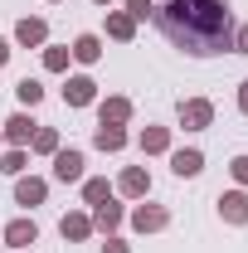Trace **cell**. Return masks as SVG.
<instances>
[{"mask_svg":"<svg viewBox=\"0 0 248 253\" xmlns=\"http://www.w3.org/2000/svg\"><path fill=\"white\" fill-rule=\"evenodd\" d=\"M219 219L224 224H234V229H244L248 224V190H224V195H219Z\"/></svg>","mask_w":248,"mask_h":253,"instance_id":"ba28073f","label":"cell"},{"mask_svg":"<svg viewBox=\"0 0 248 253\" xmlns=\"http://www.w3.org/2000/svg\"><path fill=\"white\" fill-rule=\"evenodd\" d=\"M10 54H15V49H10V39H0V68L10 63Z\"/></svg>","mask_w":248,"mask_h":253,"instance_id":"f546056e","label":"cell"},{"mask_svg":"<svg viewBox=\"0 0 248 253\" xmlns=\"http://www.w3.org/2000/svg\"><path fill=\"white\" fill-rule=\"evenodd\" d=\"M165 224H170V210H165V205L136 200V210H131V229H136V234H161Z\"/></svg>","mask_w":248,"mask_h":253,"instance_id":"5b68a950","label":"cell"},{"mask_svg":"<svg viewBox=\"0 0 248 253\" xmlns=\"http://www.w3.org/2000/svg\"><path fill=\"white\" fill-rule=\"evenodd\" d=\"M15 44H25V49H44V44H49V20L25 15V20L15 25Z\"/></svg>","mask_w":248,"mask_h":253,"instance_id":"7c38bea8","label":"cell"},{"mask_svg":"<svg viewBox=\"0 0 248 253\" xmlns=\"http://www.w3.org/2000/svg\"><path fill=\"white\" fill-rule=\"evenodd\" d=\"M68 54H73V63H83V68H93V63L102 59V39H97V34H78Z\"/></svg>","mask_w":248,"mask_h":253,"instance_id":"ac0fdd59","label":"cell"},{"mask_svg":"<svg viewBox=\"0 0 248 253\" xmlns=\"http://www.w3.org/2000/svg\"><path fill=\"white\" fill-rule=\"evenodd\" d=\"M126 219V210L117 205V200H102V205H93V229H102V234H117Z\"/></svg>","mask_w":248,"mask_h":253,"instance_id":"e0dca14e","label":"cell"},{"mask_svg":"<svg viewBox=\"0 0 248 253\" xmlns=\"http://www.w3.org/2000/svg\"><path fill=\"white\" fill-rule=\"evenodd\" d=\"M93 5H112V0H93Z\"/></svg>","mask_w":248,"mask_h":253,"instance_id":"4dcf8cb0","label":"cell"},{"mask_svg":"<svg viewBox=\"0 0 248 253\" xmlns=\"http://www.w3.org/2000/svg\"><path fill=\"white\" fill-rule=\"evenodd\" d=\"M0 244H10L15 253H25L30 244H39V224H34V219H10L5 234H0Z\"/></svg>","mask_w":248,"mask_h":253,"instance_id":"8fae6325","label":"cell"},{"mask_svg":"<svg viewBox=\"0 0 248 253\" xmlns=\"http://www.w3.org/2000/svg\"><path fill=\"white\" fill-rule=\"evenodd\" d=\"M170 170H175L180 180H195V175L205 170V151H200V146H180V151H170Z\"/></svg>","mask_w":248,"mask_h":253,"instance_id":"4fadbf2b","label":"cell"},{"mask_svg":"<svg viewBox=\"0 0 248 253\" xmlns=\"http://www.w3.org/2000/svg\"><path fill=\"white\" fill-rule=\"evenodd\" d=\"M126 141H131V136H126V126H107V122L93 126V146H97V151H107V156H117Z\"/></svg>","mask_w":248,"mask_h":253,"instance_id":"2e32d148","label":"cell"},{"mask_svg":"<svg viewBox=\"0 0 248 253\" xmlns=\"http://www.w3.org/2000/svg\"><path fill=\"white\" fill-rule=\"evenodd\" d=\"M234 54H248V25H234Z\"/></svg>","mask_w":248,"mask_h":253,"instance_id":"83f0119b","label":"cell"},{"mask_svg":"<svg viewBox=\"0 0 248 253\" xmlns=\"http://www.w3.org/2000/svg\"><path fill=\"white\" fill-rule=\"evenodd\" d=\"M229 175H234V185H239V190H248V156H234V161H229Z\"/></svg>","mask_w":248,"mask_h":253,"instance_id":"484cf974","label":"cell"},{"mask_svg":"<svg viewBox=\"0 0 248 253\" xmlns=\"http://www.w3.org/2000/svg\"><path fill=\"white\" fill-rule=\"evenodd\" d=\"M0 146H5V136H0Z\"/></svg>","mask_w":248,"mask_h":253,"instance_id":"1f68e13d","label":"cell"},{"mask_svg":"<svg viewBox=\"0 0 248 253\" xmlns=\"http://www.w3.org/2000/svg\"><path fill=\"white\" fill-rule=\"evenodd\" d=\"M25 253H30V249H25Z\"/></svg>","mask_w":248,"mask_h":253,"instance_id":"e575fe53","label":"cell"},{"mask_svg":"<svg viewBox=\"0 0 248 253\" xmlns=\"http://www.w3.org/2000/svg\"><path fill=\"white\" fill-rule=\"evenodd\" d=\"M239 112H244V117H248V78H244V83H239Z\"/></svg>","mask_w":248,"mask_h":253,"instance_id":"f1b7e54d","label":"cell"},{"mask_svg":"<svg viewBox=\"0 0 248 253\" xmlns=\"http://www.w3.org/2000/svg\"><path fill=\"white\" fill-rule=\"evenodd\" d=\"M156 25L175 49H185L195 59H214L234 54V10L229 0H165L156 10Z\"/></svg>","mask_w":248,"mask_h":253,"instance_id":"6da1fadb","label":"cell"},{"mask_svg":"<svg viewBox=\"0 0 248 253\" xmlns=\"http://www.w3.org/2000/svg\"><path fill=\"white\" fill-rule=\"evenodd\" d=\"M107 39H117V44H131V39H136V20H131L126 10H107Z\"/></svg>","mask_w":248,"mask_h":253,"instance_id":"d6986e66","label":"cell"},{"mask_svg":"<svg viewBox=\"0 0 248 253\" xmlns=\"http://www.w3.org/2000/svg\"><path fill=\"white\" fill-rule=\"evenodd\" d=\"M117 195L122 200H146L151 195V170L146 166H126L122 175H117Z\"/></svg>","mask_w":248,"mask_h":253,"instance_id":"52a82bcc","label":"cell"},{"mask_svg":"<svg viewBox=\"0 0 248 253\" xmlns=\"http://www.w3.org/2000/svg\"><path fill=\"white\" fill-rule=\"evenodd\" d=\"M49 161H54V180H59V185H83V166H88V156H83L78 146H59Z\"/></svg>","mask_w":248,"mask_h":253,"instance_id":"3957f363","label":"cell"},{"mask_svg":"<svg viewBox=\"0 0 248 253\" xmlns=\"http://www.w3.org/2000/svg\"><path fill=\"white\" fill-rule=\"evenodd\" d=\"M175 117H180L185 131H209V126H214V102H209V97H180Z\"/></svg>","mask_w":248,"mask_h":253,"instance_id":"7a4b0ae2","label":"cell"},{"mask_svg":"<svg viewBox=\"0 0 248 253\" xmlns=\"http://www.w3.org/2000/svg\"><path fill=\"white\" fill-rule=\"evenodd\" d=\"M161 5H165V0H161Z\"/></svg>","mask_w":248,"mask_h":253,"instance_id":"836d02e7","label":"cell"},{"mask_svg":"<svg viewBox=\"0 0 248 253\" xmlns=\"http://www.w3.org/2000/svg\"><path fill=\"white\" fill-rule=\"evenodd\" d=\"M59 234L68 244H83V239H93V214H83V210H68L59 219Z\"/></svg>","mask_w":248,"mask_h":253,"instance_id":"9a60e30c","label":"cell"},{"mask_svg":"<svg viewBox=\"0 0 248 253\" xmlns=\"http://www.w3.org/2000/svg\"><path fill=\"white\" fill-rule=\"evenodd\" d=\"M102 253H131V244H126V239H117V234H107V244H102Z\"/></svg>","mask_w":248,"mask_h":253,"instance_id":"4316f807","label":"cell"},{"mask_svg":"<svg viewBox=\"0 0 248 253\" xmlns=\"http://www.w3.org/2000/svg\"><path fill=\"white\" fill-rule=\"evenodd\" d=\"M136 146H141V156H170V126H141Z\"/></svg>","mask_w":248,"mask_h":253,"instance_id":"5bb4252c","label":"cell"},{"mask_svg":"<svg viewBox=\"0 0 248 253\" xmlns=\"http://www.w3.org/2000/svg\"><path fill=\"white\" fill-rule=\"evenodd\" d=\"M25 166H30V146H10V151L0 156V170H5V175H25Z\"/></svg>","mask_w":248,"mask_h":253,"instance_id":"cb8c5ba5","label":"cell"},{"mask_svg":"<svg viewBox=\"0 0 248 253\" xmlns=\"http://www.w3.org/2000/svg\"><path fill=\"white\" fill-rule=\"evenodd\" d=\"M15 97H20V107L30 112V107L44 102V83H39V78H20V83H15Z\"/></svg>","mask_w":248,"mask_h":253,"instance_id":"44dd1931","label":"cell"},{"mask_svg":"<svg viewBox=\"0 0 248 253\" xmlns=\"http://www.w3.org/2000/svg\"><path fill=\"white\" fill-rule=\"evenodd\" d=\"M59 146H63V141H59V131H54V126H39V131H34V141H30L34 156H54Z\"/></svg>","mask_w":248,"mask_h":253,"instance_id":"603a6c76","label":"cell"},{"mask_svg":"<svg viewBox=\"0 0 248 253\" xmlns=\"http://www.w3.org/2000/svg\"><path fill=\"white\" fill-rule=\"evenodd\" d=\"M49 5H59V0H49Z\"/></svg>","mask_w":248,"mask_h":253,"instance_id":"d6a6232c","label":"cell"},{"mask_svg":"<svg viewBox=\"0 0 248 253\" xmlns=\"http://www.w3.org/2000/svg\"><path fill=\"white\" fill-rule=\"evenodd\" d=\"M122 5H126V15H131L136 25H141V20H151V15H156V5H151V0H122Z\"/></svg>","mask_w":248,"mask_h":253,"instance_id":"d4e9b609","label":"cell"},{"mask_svg":"<svg viewBox=\"0 0 248 253\" xmlns=\"http://www.w3.org/2000/svg\"><path fill=\"white\" fill-rule=\"evenodd\" d=\"M97 102V78L93 73H68L63 83V107H93Z\"/></svg>","mask_w":248,"mask_h":253,"instance_id":"277c9868","label":"cell"},{"mask_svg":"<svg viewBox=\"0 0 248 253\" xmlns=\"http://www.w3.org/2000/svg\"><path fill=\"white\" fill-rule=\"evenodd\" d=\"M131 97H122V93H112V97H102L97 102V122H107V126H126L131 122Z\"/></svg>","mask_w":248,"mask_h":253,"instance_id":"30bf717a","label":"cell"},{"mask_svg":"<svg viewBox=\"0 0 248 253\" xmlns=\"http://www.w3.org/2000/svg\"><path fill=\"white\" fill-rule=\"evenodd\" d=\"M102 200H112V185L102 175H83V205H102Z\"/></svg>","mask_w":248,"mask_h":253,"instance_id":"7402d4cb","label":"cell"},{"mask_svg":"<svg viewBox=\"0 0 248 253\" xmlns=\"http://www.w3.org/2000/svg\"><path fill=\"white\" fill-rule=\"evenodd\" d=\"M44 200H49V180H44V175H15V205L34 210V205H44Z\"/></svg>","mask_w":248,"mask_h":253,"instance_id":"9c48e42d","label":"cell"},{"mask_svg":"<svg viewBox=\"0 0 248 253\" xmlns=\"http://www.w3.org/2000/svg\"><path fill=\"white\" fill-rule=\"evenodd\" d=\"M34 131H39V122H34L25 107H20V112H10V117L0 122V136H5L10 146H30V141H34Z\"/></svg>","mask_w":248,"mask_h":253,"instance_id":"8992f818","label":"cell"},{"mask_svg":"<svg viewBox=\"0 0 248 253\" xmlns=\"http://www.w3.org/2000/svg\"><path fill=\"white\" fill-rule=\"evenodd\" d=\"M68 63H73L68 44H44V73H68Z\"/></svg>","mask_w":248,"mask_h":253,"instance_id":"ffe728a7","label":"cell"}]
</instances>
